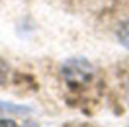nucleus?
Returning <instances> with one entry per match:
<instances>
[{"instance_id": "obj_4", "label": "nucleus", "mask_w": 129, "mask_h": 127, "mask_svg": "<svg viewBox=\"0 0 129 127\" xmlns=\"http://www.w3.org/2000/svg\"><path fill=\"white\" fill-rule=\"evenodd\" d=\"M0 127H20L17 122H14L12 119H5V118H0Z\"/></svg>"}, {"instance_id": "obj_1", "label": "nucleus", "mask_w": 129, "mask_h": 127, "mask_svg": "<svg viewBox=\"0 0 129 127\" xmlns=\"http://www.w3.org/2000/svg\"><path fill=\"white\" fill-rule=\"evenodd\" d=\"M0 112H9V113H27L29 107L24 106H18V104H12V103H5V101H0Z\"/></svg>"}, {"instance_id": "obj_2", "label": "nucleus", "mask_w": 129, "mask_h": 127, "mask_svg": "<svg viewBox=\"0 0 129 127\" xmlns=\"http://www.w3.org/2000/svg\"><path fill=\"white\" fill-rule=\"evenodd\" d=\"M118 41L121 42L123 47H126L129 50V20L124 21L121 24V27L118 29Z\"/></svg>"}, {"instance_id": "obj_3", "label": "nucleus", "mask_w": 129, "mask_h": 127, "mask_svg": "<svg viewBox=\"0 0 129 127\" xmlns=\"http://www.w3.org/2000/svg\"><path fill=\"white\" fill-rule=\"evenodd\" d=\"M8 77H9V67L3 59H0V85H5Z\"/></svg>"}]
</instances>
